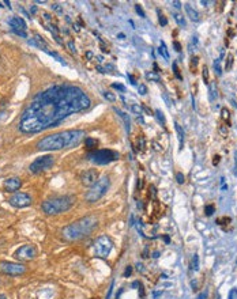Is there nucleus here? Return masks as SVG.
Returning a JSON list of instances; mask_svg holds the SVG:
<instances>
[{"label": "nucleus", "instance_id": "nucleus-1", "mask_svg": "<svg viewBox=\"0 0 237 299\" xmlns=\"http://www.w3.org/2000/svg\"><path fill=\"white\" fill-rule=\"evenodd\" d=\"M91 101L76 86H53L40 92L23 110L19 129L23 133H37L57 127L66 117L89 109Z\"/></svg>", "mask_w": 237, "mask_h": 299}, {"label": "nucleus", "instance_id": "nucleus-2", "mask_svg": "<svg viewBox=\"0 0 237 299\" xmlns=\"http://www.w3.org/2000/svg\"><path fill=\"white\" fill-rule=\"evenodd\" d=\"M86 132L81 129L63 130L59 133L48 135L37 143V150L40 151H57L68 147H76L85 139Z\"/></svg>", "mask_w": 237, "mask_h": 299}, {"label": "nucleus", "instance_id": "nucleus-3", "mask_svg": "<svg viewBox=\"0 0 237 299\" xmlns=\"http://www.w3.org/2000/svg\"><path fill=\"white\" fill-rule=\"evenodd\" d=\"M97 224H98L97 218L86 216V218H82L76 222L66 226L63 231H61V234H63V238L66 241H70V242L71 241H78V239L89 235L97 227Z\"/></svg>", "mask_w": 237, "mask_h": 299}, {"label": "nucleus", "instance_id": "nucleus-4", "mask_svg": "<svg viewBox=\"0 0 237 299\" xmlns=\"http://www.w3.org/2000/svg\"><path fill=\"white\" fill-rule=\"evenodd\" d=\"M75 201L76 199L74 196H59L45 200L41 204V208L46 215H56L68 211L75 204Z\"/></svg>", "mask_w": 237, "mask_h": 299}, {"label": "nucleus", "instance_id": "nucleus-5", "mask_svg": "<svg viewBox=\"0 0 237 299\" xmlns=\"http://www.w3.org/2000/svg\"><path fill=\"white\" fill-rule=\"evenodd\" d=\"M109 186H110L109 177L105 176V177H102V178H99L98 181H97L93 186H90V189L87 190V193H86V201H89V203L98 201L99 199L108 192Z\"/></svg>", "mask_w": 237, "mask_h": 299}, {"label": "nucleus", "instance_id": "nucleus-6", "mask_svg": "<svg viewBox=\"0 0 237 299\" xmlns=\"http://www.w3.org/2000/svg\"><path fill=\"white\" fill-rule=\"evenodd\" d=\"M86 158L97 165H106L119 159V152L112 151V150H96V151H90Z\"/></svg>", "mask_w": 237, "mask_h": 299}, {"label": "nucleus", "instance_id": "nucleus-7", "mask_svg": "<svg viewBox=\"0 0 237 299\" xmlns=\"http://www.w3.org/2000/svg\"><path fill=\"white\" fill-rule=\"evenodd\" d=\"M53 163H55V159H53L52 155H43L34 161V162L30 165L29 170L33 173V174H38L41 171H45L49 167H52Z\"/></svg>", "mask_w": 237, "mask_h": 299}, {"label": "nucleus", "instance_id": "nucleus-8", "mask_svg": "<svg viewBox=\"0 0 237 299\" xmlns=\"http://www.w3.org/2000/svg\"><path fill=\"white\" fill-rule=\"evenodd\" d=\"M112 247H113V243L108 237H99L98 239L94 243V252H96L97 257H101V258H105L108 257V254L112 252Z\"/></svg>", "mask_w": 237, "mask_h": 299}, {"label": "nucleus", "instance_id": "nucleus-9", "mask_svg": "<svg viewBox=\"0 0 237 299\" xmlns=\"http://www.w3.org/2000/svg\"><path fill=\"white\" fill-rule=\"evenodd\" d=\"M26 268L22 264H15V262H8V261H1L0 262V273L10 275V276H19L25 273Z\"/></svg>", "mask_w": 237, "mask_h": 299}, {"label": "nucleus", "instance_id": "nucleus-10", "mask_svg": "<svg viewBox=\"0 0 237 299\" xmlns=\"http://www.w3.org/2000/svg\"><path fill=\"white\" fill-rule=\"evenodd\" d=\"M35 256H37V249H35L33 245L21 246L14 254V257L19 261H30V260H33Z\"/></svg>", "mask_w": 237, "mask_h": 299}, {"label": "nucleus", "instance_id": "nucleus-11", "mask_svg": "<svg viewBox=\"0 0 237 299\" xmlns=\"http://www.w3.org/2000/svg\"><path fill=\"white\" fill-rule=\"evenodd\" d=\"M8 203L15 208H25L32 204V197L25 192H19V193H15L14 196H11Z\"/></svg>", "mask_w": 237, "mask_h": 299}, {"label": "nucleus", "instance_id": "nucleus-12", "mask_svg": "<svg viewBox=\"0 0 237 299\" xmlns=\"http://www.w3.org/2000/svg\"><path fill=\"white\" fill-rule=\"evenodd\" d=\"M81 181L85 186H93V185L98 181V171H97L96 169L86 170V171L82 174Z\"/></svg>", "mask_w": 237, "mask_h": 299}, {"label": "nucleus", "instance_id": "nucleus-13", "mask_svg": "<svg viewBox=\"0 0 237 299\" xmlns=\"http://www.w3.org/2000/svg\"><path fill=\"white\" fill-rule=\"evenodd\" d=\"M21 186H22V181L19 178H17V177L7 178L3 184V188L6 192H17Z\"/></svg>", "mask_w": 237, "mask_h": 299}, {"label": "nucleus", "instance_id": "nucleus-14", "mask_svg": "<svg viewBox=\"0 0 237 299\" xmlns=\"http://www.w3.org/2000/svg\"><path fill=\"white\" fill-rule=\"evenodd\" d=\"M8 25H10L11 30H12V29H18V30H23V32H26V29H27L26 22L23 21L21 16H12L10 21H8Z\"/></svg>", "mask_w": 237, "mask_h": 299}, {"label": "nucleus", "instance_id": "nucleus-15", "mask_svg": "<svg viewBox=\"0 0 237 299\" xmlns=\"http://www.w3.org/2000/svg\"><path fill=\"white\" fill-rule=\"evenodd\" d=\"M115 112H116L117 114L121 117V120H123V123H124V127H125V130H127V132H130V130H131V121H130V116H128L127 113H124V112H121V110H119L117 108H115Z\"/></svg>", "mask_w": 237, "mask_h": 299}, {"label": "nucleus", "instance_id": "nucleus-16", "mask_svg": "<svg viewBox=\"0 0 237 299\" xmlns=\"http://www.w3.org/2000/svg\"><path fill=\"white\" fill-rule=\"evenodd\" d=\"M184 8H185V11H187V15L189 16V19H192V21H199V14L195 8H192L189 4H184Z\"/></svg>", "mask_w": 237, "mask_h": 299}, {"label": "nucleus", "instance_id": "nucleus-17", "mask_svg": "<svg viewBox=\"0 0 237 299\" xmlns=\"http://www.w3.org/2000/svg\"><path fill=\"white\" fill-rule=\"evenodd\" d=\"M85 146H86L87 150H90V151H96L97 147H98V140L93 139V137H86L85 139Z\"/></svg>", "mask_w": 237, "mask_h": 299}, {"label": "nucleus", "instance_id": "nucleus-18", "mask_svg": "<svg viewBox=\"0 0 237 299\" xmlns=\"http://www.w3.org/2000/svg\"><path fill=\"white\" fill-rule=\"evenodd\" d=\"M159 53L162 54L165 60H169V52H168L166 45H165L164 42H161V46H159Z\"/></svg>", "mask_w": 237, "mask_h": 299}, {"label": "nucleus", "instance_id": "nucleus-19", "mask_svg": "<svg viewBox=\"0 0 237 299\" xmlns=\"http://www.w3.org/2000/svg\"><path fill=\"white\" fill-rule=\"evenodd\" d=\"M174 128L177 130V135H179V140H180V146H183V137H184V132H183V128L179 125V124H174Z\"/></svg>", "mask_w": 237, "mask_h": 299}, {"label": "nucleus", "instance_id": "nucleus-20", "mask_svg": "<svg viewBox=\"0 0 237 299\" xmlns=\"http://www.w3.org/2000/svg\"><path fill=\"white\" fill-rule=\"evenodd\" d=\"M173 16H174V19H176V22L179 23V25H180V26H184V27H185L187 22H185V19H184V16H183V15H181V14H174Z\"/></svg>", "mask_w": 237, "mask_h": 299}, {"label": "nucleus", "instance_id": "nucleus-21", "mask_svg": "<svg viewBox=\"0 0 237 299\" xmlns=\"http://www.w3.org/2000/svg\"><path fill=\"white\" fill-rule=\"evenodd\" d=\"M146 77L149 79V80H154V82H159V76L157 74H154V72H147L146 74Z\"/></svg>", "mask_w": 237, "mask_h": 299}, {"label": "nucleus", "instance_id": "nucleus-22", "mask_svg": "<svg viewBox=\"0 0 237 299\" xmlns=\"http://www.w3.org/2000/svg\"><path fill=\"white\" fill-rule=\"evenodd\" d=\"M131 110L134 113H136V114H142V106L138 105V103H134V105H131Z\"/></svg>", "mask_w": 237, "mask_h": 299}, {"label": "nucleus", "instance_id": "nucleus-23", "mask_svg": "<svg viewBox=\"0 0 237 299\" xmlns=\"http://www.w3.org/2000/svg\"><path fill=\"white\" fill-rule=\"evenodd\" d=\"M156 116H157V118H158L159 123L165 125V116H164L162 113H161V110H156Z\"/></svg>", "mask_w": 237, "mask_h": 299}, {"label": "nucleus", "instance_id": "nucleus-24", "mask_svg": "<svg viewBox=\"0 0 237 299\" xmlns=\"http://www.w3.org/2000/svg\"><path fill=\"white\" fill-rule=\"evenodd\" d=\"M157 12H158V19H159V23H161V25H162V26H165V25H166V23H168L166 18H165V16H164L162 14H161V11H159V10L157 11Z\"/></svg>", "mask_w": 237, "mask_h": 299}, {"label": "nucleus", "instance_id": "nucleus-25", "mask_svg": "<svg viewBox=\"0 0 237 299\" xmlns=\"http://www.w3.org/2000/svg\"><path fill=\"white\" fill-rule=\"evenodd\" d=\"M104 97H105L108 101H110V102H115V101H116V97H115V94H112V92H104Z\"/></svg>", "mask_w": 237, "mask_h": 299}, {"label": "nucleus", "instance_id": "nucleus-26", "mask_svg": "<svg viewBox=\"0 0 237 299\" xmlns=\"http://www.w3.org/2000/svg\"><path fill=\"white\" fill-rule=\"evenodd\" d=\"M214 70H215L217 75L222 74V71H221V65H220V60H215V61H214Z\"/></svg>", "mask_w": 237, "mask_h": 299}, {"label": "nucleus", "instance_id": "nucleus-27", "mask_svg": "<svg viewBox=\"0 0 237 299\" xmlns=\"http://www.w3.org/2000/svg\"><path fill=\"white\" fill-rule=\"evenodd\" d=\"M135 10H136V12H138V15H140L142 18H146V14H145V11H143V8L139 6V4H136L135 6Z\"/></svg>", "mask_w": 237, "mask_h": 299}, {"label": "nucleus", "instance_id": "nucleus-28", "mask_svg": "<svg viewBox=\"0 0 237 299\" xmlns=\"http://www.w3.org/2000/svg\"><path fill=\"white\" fill-rule=\"evenodd\" d=\"M12 32H14L17 35H21L22 38H26V37H27L26 32H23V30H18V29H12Z\"/></svg>", "mask_w": 237, "mask_h": 299}, {"label": "nucleus", "instance_id": "nucleus-29", "mask_svg": "<svg viewBox=\"0 0 237 299\" xmlns=\"http://www.w3.org/2000/svg\"><path fill=\"white\" fill-rule=\"evenodd\" d=\"M52 10H53V11H56V12H59V14H63V8H61L60 4H57V3H55V4L52 6Z\"/></svg>", "mask_w": 237, "mask_h": 299}, {"label": "nucleus", "instance_id": "nucleus-30", "mask_svg": "<svg viewBox=\"0 0 237 299\" xmlns=\"http://www.w3.org/2000/svg\"><path fill=\"white\" fill-rule=\"evenodd\" d=\"M138 90H139V94H142V95H146L147 94V87H146L145 85H140L138 87Z\"/></svg>", "mask_w": 237, "mask_h": 299}, {"label": "nucleus", "instance_id": "nucleus-31", "mask_svg": "<svg viewBox=\"0 0 237 299\" xmlns=\"http://www.w3.org/2000/svg\"><path fill=\"white\" fill-rule=\"evenodd\" d=\"M205 212H206V215H213V212H214V205H207V207L205 208Z\"/></svg>", "mask_w": 237, "mask_h": 299}, {"label": "nucleus", "instance_id": "nucleus-32", "mask_svg": "<svg viewBox=\"0 0 237 299\" xmlns=\"http://www.w3.org/2000/svg\"><path fill=\"white\" fill-rule=\"evenodd\" d=\"M112 87L113 88H116V90H120V91H125V87H124L123 85H120V83H113V85H112Z\"/></svg>", "mask_w": 237, "mask_h": 299}, {"label": "nucleus", "instance_id": "nucleus-33", "mask_svg": "<svg viewBox=\"0 0 237 299\" xmlns=\"http://www.w3.org/2000/svg\"><path fill=\"white\" fill-rule=\"evenodd\" d=\"M203 80H205V83L209 82V71H207V67L203 68Z\"/></svg>", "mask_w": 237, "mask_h": 299}, {"label": "nucleus", "instance_id": "nucleus-34", "mask_svg": "<svg viewBox=\"0 0 237 299\" xmlns=\"http://www.w3.org/2000/svg\"><path fill=\"white\" fill-rule=\"evenodd\" d=\"M232 63H233V57L230 56H228V60H226V70H230L232 68Z\"/></svg>", "mask_w": 237, "mask_h": 299}, {"label": "nucleus", "instance_id": "nucleus-35", "mask_svg": "<svg viewBox=\"0 0 237 299\" xmlns=\"http://www.w3.org/2000/svg\"><path fill=\"white\" fill-rule=\"evenodd\" d=\"M131 273H132V267L131 265H128V267L125 268V271H124V277H128Z\"/></svg>", "mask_w": 237, "mask_h": 299}, {"label": "nucleus", "instance_id": "nucleus-36", "mask_svg": "<svg viewBox=\"0 0 237 299\" xmlns=\"http://www.w3.org/2000/svg\"><path fill=\"white\" fill-rule=\"evenodd\" d=\"M176 178H177V182H179V184H183V182H184V174H181V173H177V174H176Z\"/></svg>", "mask_w": 237, "mask_h": 299}, {"label": "nucleus", "instance_id": "nucleus-37", "mask_svg": "<svg viewBox=\"0 0 237 299\" xmlns=\"http://www.w3.org/2000/svg\"><path fill=\"white\" fill-rule=\"evenodd\" d=\"M67 46L70 48L71 53H76V48H75V45H74V42H72V41H70V42L67 44Z\"/></svg>", "mask_w": 237, "mask_h": 299}, {"label": "nucleus", "instance_id": "nucleus-38", "mask_svg": "<svg viewBox=\"0 0 237 299\" xmlns=\"http://www.w3.org/2000/svg\"><path fill=\"white\" fill-rule=\"evenodd\" d=\"M173 71H174V74H176V76L179 77V79H183V77H181V75H180V72H179V68H177V64L176 63L173 64Z\"/></svg>", "mask_w": 237, "mask_h": 299}, {"label": "nucleus", "instance_id": "nucleus-39", "mask_svg": "<svg viewBox=\"0 0 237 299\" xmlns=\"http://www.w3.org/2000/svg\"><path fill=\"white\" fill-rule=\"evenodd\" d=\"M139 295H140L142 299H145V288H143L142 284H139Z\"/></svg>", "mask_w": 237, "mask_h": 299}, {"label": "nucleus", "instance_id": "nucleus-40", "mask_svg": "<svg viewBox=\"0 0 237 299\" xmlns=\"http://www.w3.org/2000/svg\"><path fill=\"white\" fill-rule=\"evenodd\" d=\"M210 92H211V99L215 98V86L211 85L210 86Z\"/></svg>", "mask_w": 237, "mask_h": 299}, {"label": "nucleus", "instance_id": "nucleus-41", "mask_svg": "<svg viewBox=\"0 0 237 299\" xmlns=\"http://www.w3.org/2000/svg\"><path fill=\"white\" fill-rule=\"evenodd\" d=\"M113 285H115V282H112V284H110V288H109V291H108V295H106V299H110L112 291H113Z\"/></svg>", "mask_w": 237, "mask_h": 299}, {"label": "nucleus", "instance_id": "nucleus-42", "mask_svg": "<svg viewBox=\"0 0 237 299\" xmlns=\"http://www.w3.org/2000/svg\"><path fill=\"white\" fill-rule=\"evenodd\" d=\"M198 265H199V261H198V256H196V254H195L194 256V268L195 269H198Z\"/></svg>", "mask_w": 237, "mask_h": 299}, {"label": "nucleus", "instance_id": "nucleus-43", "mask_svg": "<svg viewBox=\"0 0 237 299\" xmlns=\"http://www.w3.org/2000/svg\"><path fill=\"white\" fill-rule=\"evenodd\" d=\"M222 117H223L225 120L229 118V112H228L226 109H222Z\"/></svg>", "mask_w": 237, "mask_h": 299}, {"label": "nucleus", "instance_id": "nucleus-44", "mask_svg": "<svg viewBox=\"0 0 237 299\" xmlns=\"http://www.w3.org/2000/svg\"><path fill=\"white\" fill-rule=\"evenodd\" d=\"M173 45H174V48H176V50H177V52H180V50H181V45H180V44L177 42V41H174V42H173Z\"/></svg>", "mask_w": 237, "mask_h": 299}, {"label": "nucleus", "instance_id": "nucleus-45", "mask_svg": "<svg viewBox=\"0 0 237 299\" xmlns=\"http://www.w3.org/2000/svg\"><path fill=\"white\" fill-rule=\"evenodd\" d=\"M142 109L145 110L146 113H147V114H151V110L149 109V108H147V106H145V105H142Z\"/></svg>", "mask_w": 237, "mask_h": 299}, {"label": "nucleus", "instance_id": "nucleus-46", "mask_svg": "<svg viewBox=\"0 0 237 299\" xmlns=\"http://www.w3.org/2000/svg\"><path fill=\"white\" fill-rule=\"evenodd\" d=\"M128 77H130V80H131V85H136V82H135V79H134V76H131V75H128Z\"/></svg>", "mask_w": 237, "mask_h": 299}, {"label": "nucleus", "instance_id": "nucleus-47", "mask_svg": "<svg viewBox=\"0 0 237 299\" xmlns=\"http://www.w3.org/2000/svg\"><path fill=\"white\" fill-rule=\"evenodd\" d=\"M173 6L176 8H180L181 7V4H180V1H173Z\"/></svg>", "mask_w": 237, "mask_h": 299}, {"label": "nucleus", "instance_id": "nucleus-48", "mask_svg": "<svg viewBox=\"0 0 237 299\" xmlns=\"http://www.w3.org/2000/svg\"><path fill=\"white\" fill-rule=\"evenodd\" d=\"M85 57H86V59H91V57H93V53H91V52H87Z\"/></svg>", "mask_w": 237, "mask_h": 299}, {"label": "nucleus", "instance_id": "nucleus-49", "mask_svg": "<svg viewBox=\"0 0 237 299\" xmlns=\"http://www.w3.org/2000/svg\"><path fill=\"white\" fill-rule=\"evenodd\" d=\"M30 11H32V14H35V12H37V7H34V6H33V7L30 8Z\"/></svg>", "mask_w": 237, "mask_h": 299}, {"label": "nucleus", "instance_id": "nucleus-50", "mask_svg": "<svg viewBox=\"0 0 237 299\" xmlns=\"http://www.w3.org/2000/svg\"><path fill=\"white\" fill-rule=\"evenodd\" d=\"M218 162H220V156H215V159H214V162H213V163H214V165H217Z\"/></svg>", "mask_w": 237, "mask_h": 299}, {"label": "nucleus", "instance_id": "nucleus-51", "mask_svg": "<svg viewBox=\"0 0 237 299\" xmlns=\"http://www.w3.org/2000/svg\"><path fill=\"white\" fill-rule=\"evenodd\" d=\"M205 298H206V294H205V292H203V294H200V295L198 296V299H205Z\"/></svg>", "mask_w": 237, "mask_h": 299}, {"label": "nucleus", "instance_id": "nucleus-52", "mask_svg": "<svg viewBox=\"0 0 237 299\" xmlns=\"http://www.w3.org/2000/svg\"><path fill=\"white\" fill-rule=\"evenodd\" d=\"M117 37H119V38H120V39H124V37H125V35H124L123 33H120V34L117 35Z\"/></svg>", "mask_w": 237, "mask_h": 299}, {"label": "nucleus", "instance_id": "nucleus-53", "mask_svg": "<svg viewBox=\"0 0 237 299\" xmlns=\"http://www.w3.org/2000/svg\"><path fill=\"white\" fill-rule=\"evenodd\" d=\"M164 239H165V242H166V243H169V242H170V239H169V237H164Z\"/></svg>", "mask_w": 237, "mask_h": 299}, {"label": "nucleus", "instance_id": "nucleus-54", "mask_svg": "<svg viewBox=\"0 0 237 299\" xmlns=\"http://www.w3.org/2000/svg\"><path fill=\"white\" fill-rule=\"evenodd\" d=\"M138 269H139V271H143V265H142V264H138Z\"/></svg>", "mask_w": 237, "mask_h": 299}, {"label": "nucleus", "instance_id": "nucleus-55", "mask_svg": "<svg viewBox=\"0 0 237 299\" xmlns=\"http://www.w3.org/2000/svg\"><path fill=\"white\" fill-rule=\"evenodd\" d=\"M97 59H98V61H99V63H102V56H98V57H97Z\"/></svg>", "mask_w": 237, "mask_h": 299}, {"label": "nucleus", "instance_id": "nucleus-56", "mask_svg": "<svg viewBox=\"0 0 237 299\" xmlns=\"http://www.w3.org/2000/svg\"><path fill=\"white\" fill-rule=\"evenodd\" d=\"M132 285H134V287H136V285H139V282H134V283H132Z\"/></svg>", "mask_w": 237, "mask_h": 299}, {"label": "nucleus", "instance_id": "nucleus-57", "mask_svg": "<svg viewBox=\"0 0 237 299\" xmlns=\"http://www.w3.org/2000/svg\"><path fill=\"white\" fill-rule=\"evenodd\" d=\"M0 299H7V298H6L4 295H0Z\"/></svg>", "mask_w": 237, "mask_h": 299}]
</instances>
